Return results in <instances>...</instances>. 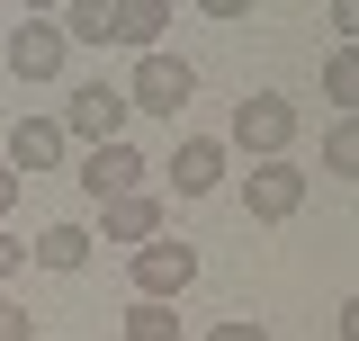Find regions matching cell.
Returning a JSON list of instances; mask_svg holds the SVG:
<instances>
[{"label": "cell", "mask_w": 359, "mask_h": 341, "mask_svg": "<svg viewBox=\"0 0 359 341\" xmlns=\"http://www.w3.org/2000/svg\"><path fill=\"white\" fill-rule=\"evenodd\" d=\"M233 144H243L252 162H287V144H297V108H287L278 90L233 99Z\"/></svg>", "instance_id": "1"}, {"label": "cell", "mask_w": 359, "mask_h": 341, "mask_svg": "<svg viewBox=\"0 0 359 341\" xmlns=\"http://www.w3.org/2000/svg\"><path fill=\"white\" fill-rule=\"evenodd\" d=\"M126 90H108V81H90V90H72V99H63V117H54V126H63V144H90V153H99V144H126Z\"/></svg>", "instance_id": "2"}, {"label": "cell", "mask_w": 359, "mask_h": 341, "mask_svg": "<svg viewBox=\"0 0 359 341\" xmlns=\"http://www.w3.org/2000/svg\"><path fill=\"white\" fill-rule=\"evenodd\" d=\"M189 90H198V72H189L180 54L153 45V54L135 63V81H126V108H144V117H180V108H189Z\"/></svg>", "instance_id": "3"}, {"label": "cell", "mask_w": 359, "mask_h": 341, "mask_svg": "<svg viewBox=\"0 0 359 341\" xmlns=\"http://www.w3.org/2000/svg\"><path fill=\"white\" fill-rule=\"evenodd\" d=\"M189 279H198V252L189 243H135V297L144 305H171V297H189Z\"/></svg>", "instance_id": "4"}, {"label": "cell", "mask_w": 359, "mask_h": 341, "mask_svg": "<svg viewBox=\"0 0 359 341\" xmlns=\"http://www.w3.org/2000/svg\"><path fill=\"white\" fill-rule=\"evenodd\" d=\"M243 207H252V225H287V215L306 207V170H297V162H252Z\"/></svg>", "instance_id": "5"}, {"label": "cell", "mask_w": 359, "mask_h": 341, "mask_svg": "<svg viewBox=\"0 0 359 341\" xmlns=\"http://www.w3.org/2000/svg\"><path fill=\"white\" fill-rule=\"evenodd\" d=\"M0 54H9L18 81H54V72H63V27H54V18H27V27L0 36Z\"/></svg>", "instance_id": "6"}, {"label": "cell", "mask_w": 359, "mask_h": 341, "mask_svg": "<svg viewBox=\"0 0 359 341\" xmlns=\"http://www.w3.org/2000/svg\"><path fill=\"white\" fill-rule=\"evenodd\" d=\"M135 180H144V153L135 144H99V153H81V189L108 207V198H126Z\"/></svg>", "instance_id": "7"}, {"label": "cell", "mask_w": 359, "mask_h": 341, "mask_svg": "<svg viewBox=\"0 0 359 341\" xmlns=\"http://www.w3.org/2000/svg\"><path fill=\"white\" fill-rule=\"evenodd\" d=\"M99 234H108V243H153V234H162V198H144V189H126V198H108V207H99Z\"/></svg>", "instance_id": "8"}, {"label": "cell", "mask_w": 359, "mask_h": 341, "mask_svg": "<svg viewBox=\"0 0 359 341\" xmlns=\"http://www.w3.org/2000/svg\"><path fill=\"white\" fill-rule=\"evenodd\" d=\"M171 180H180V198H207V189H224V144L216 135H189L171 153Z\"/></svg>", "instance_id": "9"}, {"label": "cell", "mask_w": 359, "mask_h": 341, "mask_svg": "<svg viewBox=\"0 0 359 341\" xmlns=\"http://www.w3.org/2000/svg\"><path fill=\"white\" fill-rule=\"evenodd\" d=\"M54 162H63V126L54 117H18L9 126V170L27 180V170H54Z\"/></svg>", "instance_id": "10"}, {"label": "cell", "mask_w": 359, "mask_h": 341, "mask_svg": "<svg viewBox=\"0 0 359 341\" xmlns=\"http://www.w3.org/2000/svg\"><path fill=\"white\" fill-rule=\"evenodd\" d=\"M162 27H171V0H117L108 9V45H135V54H153Z\"/></svg>", "instance_id": "11"}, {"label": "cell", "mask_w": 359, "mask_h": 341, "mask_svg": "<svg viewBox=\"0 0 359 341\" xmlns=\"http://www.w3.org/2000/svg\"><path fill=\"white\" fill-rule=\"evenodd\" d=\"M27 260H36V269H81V260H90V234H81V225H45L36 243H27Z\"/></svg>", "instance_id": "12"}, {"label": "cell", "mask_w": 359, "mask_h": 341, "mask_svg": "<svg viewBox=\"0 0 359 341\" xmlns=\"http://www.w3.org/2000/svg\"><path fill=\"white\" fill-rule=\"evenodd\" d=\"M126 341H189V333H180L171 305H144V297H135V305H126Z\"/></svg>", "instance_id": "13"}, {"label": "cell", "mask_w": 359, "mask_h": 341, "mask_svg": "<svg viewBox=\"0 0 359 341\" xmlns=\"http://www.w3.org/2000/svg\"><path fill=\"white\" fill-rule=\"evenodd\" d=\"M54 27H63V45H108V9H99V0H72Z\"/></svg>", "instance_id": "14"}, {"label": "cell", "mask_w": 359, "mask_h": 341, "mask_svg": "<svg viewBox=\"0 0 359 341\" xmlns=\"http://www.w3.org/2000/svg\"><path fill=\"white\" fill-rule=\"evenodd\" d=\"M323 99H332L341 117H351V108H359V54H351V45H341V54L323 63Z\"/></svg>", "instance_id": "15"}, {"label": "cell", "mask_w": 359, "mask_h": 341, "mask_svg": "<svg viewBox=\"0 0 359 341\" xmlns=\"http://www.w3.org/2000/svg\"><path fill=\"white\" fill-rule=\"evenodd\" d=\"M323 170H332V180H359V126H351V117L323 135Z\"/></svg>", "instance_id": "16"}, {"label": "cell", "mask_w": 359, "mask_h": 341, "mask_svg": "<svg viewBox=\"0 0 359 341\" xmlns=\"http://www.w3.org/2000/svg\"><path fill=\"white\" fill-rule=\"evenodd\" d=\"M0 341H36V314H27L18 297H0Z\"/></svg>", "instance_id": "17"}, {"label": "cell", "mask_w": 359, "mask_h": 341, "mask_svg": "<svg viewBox=\"0 0 359 341\" xmlns=\"http://www.w3.org/2000/svg\"><path fill=\"white\" fill-rule=\"evenodd\" d=\"M207 341H269V333H261V323H252V314H224V323H216V333H207Z\"/></svg>", "instance_id": "18"}, {"label": "cell", "mask_w": 359, "mask_h": 341, "mask_svg": "<svg viewBox=\"0 0 359 341\" xmlns=\"http://www.w3.org/2000/svg\"><path fill=\"white\" fill-rule=\"evenodd\" d=\"M18 269H27V243H18V234L0 225V279H18Z\"/></svg>", "instance_id": "19"}, {"label": "cell", "mask_w": 359, "mask_h": 341, "mask_svg": "<svg viewBox=\"0 0 359 341\" xmlns=\"http://www.w3.org/2000/svg\"><path fill=\"white\" fill-rule=\"evenodd\" d=\"M9 207H18V170L0 162V225H9Z\"/></svg>", "instance_id": "20"}]
</instances>
